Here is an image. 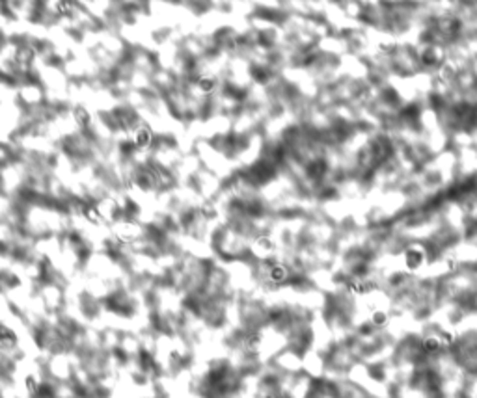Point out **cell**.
I'll return each instance as SVG.
<instances>
[{
    "instance_id": "1",
    "label": "cell",
    "mask_w": 477,
    "mask_h": 398,
    "mask_svg": "<svg viewBox=\"0 0 477 398\" xmlns=\"http://www.w3.org/2000/svg\"><path fill=\"white\" fill-rule=\"evenodd\" d=\"M8 160H10V151L4 144H0V166H4Z\"/></svg>"
}]
</instances>
